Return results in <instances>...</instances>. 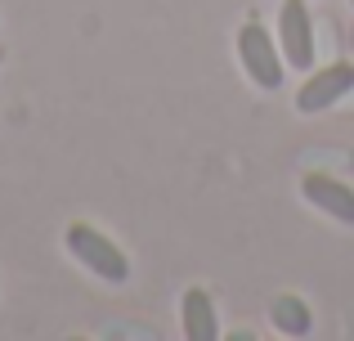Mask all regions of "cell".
Returning <instances> with one entry per match:
<instances>
[{
  "instance_id": "3",
  "label": "cell",
  "mask_w": 354,
  "mask_h": 341,
  "mask_svg": "<svg viewBox=\"0 0 354 341\" xmlns=\"http://www.w3.org/2000/svg\"><path fill=\"white\" fill-rule=\"evenodd\" d=\"M354 90V63L350 59H337V63H323V68H310L296 90V113L301 117H314V113H328L337 108Z\"/></svg>"
},
{
  "instance_id": "1",
  "label": "cell",
  "mask_w": 354,
  "mask_h": 341,
  "mask_svg": "<svg viewBox=\"0 0 354 341\" xmlns=\"http://www.w3.org/2000/svg\"><path fill=\"white\" fill-rule=\"evenodd\" d=\"M63 247H68L72 261L86 265V270L95 274L99 283H113V288H121V283L130 279V261H126V252H121V247L104 234V229L86 225V220L68 225V234H63Z\"/></svg>"
},
{
  "instance_id": "6",
  "label": "cell",
  "mask_w": 354,
  "mask_h": 341,
  "mask_svg": "<svg viewBox=\"0 0 354 341\" xmlns=\"http://www.w3.org/2000/svg\"><path fill=\"white\" fill-rule=\"evenodd\" d=\"M180 328H184V341H220L216 301H211L207 288H189L180 297Z\"/></svg>"
},
{
  "instance_id": "5",
  "label": "cell",
  "mask_w": 354,
  "mask_h": 341,
  "mask_svg": "<svg viewBox=\"0 0 354 341\" xmlns=\"http://www.w3.org/2000/svg\"><path fill=\"white\" fill-rule=\"evenodd\" d=\"M301 198L310 202L314 211H323L328 220L354 229V189L346 180H337V175H328V171H305L301 175Z\"/></svg>"
},
{
  "instance_id": "2",
  "label": "cell",
  "mask_w": 354,
  "mask_h": 341,
  "mask_svg": "<svg viewBox=\"0 0 354 341\" xmlns=\"http://www.w3.org/2000/svg\"><path fill=\"white\" fill-rule=\"evenodd\" d=\"M234 50H238V63H242V72L251 77L256 90H278L283 86L287 63H283V50H278L274 32H269L265 23L247 18V23L238 27V36H234Z\"/></svg>"
},
{
  "instance_id": "7",
  "label": "cell",
  "mask_w": 354,
  "mask_h": 341,
  "mask_svg": "<svg viewBox=\"0 0 354 341\" xmlns=\"http://www.w3.org/2000/svg\"><path fill=\"white\" fill-rule=\"evenodd\" d=\"M269 319H274V328L283 337H310L314 333V315H310V306H305L301 297H274V306H269Z\"/></svg>"
},
{
  "instance_id": "8",
  "label": "cell",
  "mask_w": 354,
  "mask_h": 341,
  "mask_svg": "<svg viewBox=\"0 0 354 341\" xmlns=\"http://www.w3.org/2000/svg\"><path fill=\"white\" fill-rule=\"evenodd\" d=\"M350 5H354V0H350Z\"/></svg>"
},
{
  "instance_id": "4",
  "label": "cell",
  "mask_w": 354,
  "mask_h": 341,
  "mask_svg": "<svg viewBox=\"0 0 354 341\" xmlns=\"http://www.w3.org/2000/svg\"><path fill=\"white\" fill-rule=\"evenodd\" d=\"M278 50H283V63L296 72L314 68V18L305 0H283L278 5Z\"/></svg>"
}]
</instances>
